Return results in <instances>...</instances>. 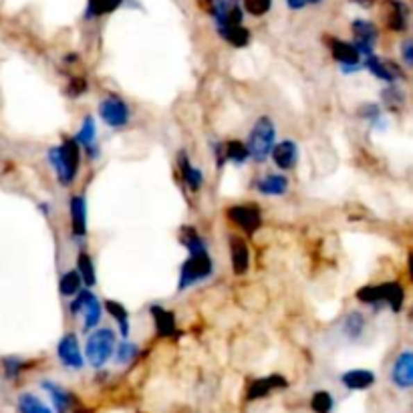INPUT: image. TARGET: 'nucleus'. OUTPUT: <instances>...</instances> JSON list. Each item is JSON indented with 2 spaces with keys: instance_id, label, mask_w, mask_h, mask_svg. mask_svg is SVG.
Listing matches in <instances>:
<instances>
[{
  "instance_id": "nucleus-1",
  "label": "nucleus",
  "mask_w": 413,
  "mask_h": 413,
  "mask_svg": "<svg viewBox=\"0 0 413 413\" xmlns=\"http://www.w3.org/2000/svg\"><path fill=\"white\" fill-rule=\"evenodd\" d=\"M180 242L186 246L187 260L180 270V290H186L202 280H208L214 272V262L210 258L206 242L194 226H184L180 234Z\"/></svg>"
},
{
  "instance_id": "nucleus-2",
  "label": "nucleus",
  "mask_w": 413,
  "mask_h": 413,
  "mask_svg": "<svg viewBox=\"0 0 413 413\" xmlns=\"http://www.w3.org/2000/svg\"><path fill=\"white\" fill-rule=\"evenodd\" d=\"M49 164L53 165L59 184L71 186L81 165V145L75 137H67L61 145L49 149Z\"/></svg>"
},
{
  "instance_id": "nucleus-3",
  "label": "nucleus",
  "mask_w": 413,
  "mask_h": 413,
  "mask_svg": "<svg viewBox=\"0 0 413 413\" xmlns=\"http://www.w3.org/2000/svg\"><path fill=\"white\" fill-rule=\"evenodd\" d=\"M274 140H276V127L272 124V119L270 117H258L256 124L252 125L246 144H244L250 160H254L256 164L267 162L272 147H274Z\"/></svg>"
},
{
  "instance_id": "nucleus-4",
  "label": "nucleus",
  "mask_w": 413,
  "mask_h": 413,
  "mask_svg": "<svg viewBox=\"0 0 413 413\" xmlns=\"http://www.w3.org/2000/svg\"><path fill=\"white\" fill-rule=\"evenodd\" d=\"M357 298L365 305H387L393 312H401L405 303V290L399 283L367 285L357 290Z\"/></svg>"
},
{
  "instance_id": "nucleus-5",
  "label": "nucleus",
  "mask_w": 413,
  "mask_h": 413,
  "mask_svg": "<svg viewBox=\"0 0 413 413\" xmlns=\"http://www.w3.org/2000/svg\"><path fill=\"white\" fill-rule=\"evenodd\" d=\"M115 351V332L111 329L93 330L85 345V357L91 367L101 369Z\"/></svg>"
},
{
  "instance_id": "nucleus-6",
  "label": "nucleus",
  "mask_w": 413,
  "mask_h": 413,
  "mask_svg": "<svg viewBox=\"0 0 413 413\" xmlns=\"http://www.w3.org/2000/svg\"><path fill=\"white\" fill-rule=\"evenodd\" d=\"M69 312L73 317L83 314V329L89 332L91 329H95L101 321V303L91 290L81 289L77 292L75 301L69 305Z\"/></svg>"
},
{
  "instance_id": "nucleus-7",
  "label": "nucleus",
  "mask_w": 413,
  "mask_h": 413,
  "mask_svg": "<svg viewBox=\"0 0 413 413\" xmlns=\"http://www.w3.org/2000/svg\"><path fill=\"white\" fill-rule=\"evenodd\" d=\"M99 115L111 129H121L131 119V109L124 99L115 93L107 95L99 103Z\"/></svg>"
},
{
  "instance_id": "nucleus-8",
  "label": "nucleus",
  "mask_w": 413,
  "mask_h": 413,
  "mask_svg": "<svg viewBox=\"0 0 413 413\" xmlns=\"http://www.w3.org/2000/svg\"><path fill=\"white\" fill-rule=\"evenodd\" d=\"M228 220L238 228H242L248 236L256 234L262 226V214L256 204H238V206L228 208Z\"/></svg>"
},
{
  "instance_id": "nucleus-9",
  "label": "nucleus",
  "mask_w": 413,
  "mask_h": 413,
  "mask_svg": "<svg viewBox=\"0 0 413 413\" xmlns=\"http://www.w3.org/2000/svg\"><path fill=\"white\" fill-rule=\"evenodd\" d=\"M353 47L357 49V53L361 57H369L375 51V42L379 37V31L371 21H363V19H357L353 21Z\"/></svg>"
},
{
  "instance_id": "nucleus-10",
  "label": "nucleus",
  "mask_w": 413,
  "mask_h": 413,
  "mask_svg": "<svg viewBox=\"0 0 413 413\" xmlns=\"http://www.w3.org/2000/svg\"><path fill=\"white\" fill-rule=\"evenodd\" d=\"M57 355L61 363L69 369H81L83 367V353L79 349V341L75 332H65L62 339L57 345Z\"/></svg>"
},
{
  "instance_id": "nucleus-11",
  "label": "nucleus",
  "mask_w": 413,
  "mask_h": 413,
  "mask_svg": "<svg viewBox=\"0 0 413 413\" xmlns=\"http://www.w3.org/2000/svg\"><path fill=\"white\" fill-rule=\"evenodd\" d=\"M363 67L371 73L373 77H377V79H381V81L385 83H395L397 79L403 77L399 65H395V62L389 61V59H379V57L369 55V57H365Z\"/></svg>"
},
{
  "instance_id": "nucleus-12",
  "label": "nucleus",
  "mask_w": 413,
  "mask_h": 413,
  "mask_svg": "<svg viewBox=\"0 0 413 413\" xmlns=\"http://www.w3.org/2000/svg\"><path fill=\"white\" fill-rule=\"evenodd\" d=\"M327 42H329V49L330 53H332V57H335V61L341 62L345 71H353V69L359 67L361 55H359L357 49L353 47V42L341 41V39H337V37L327 39Z\"/></svg>"
},
{
  "instance_id": "nucleus-13",
  "label": "nucleus",
  "mask_w": 413,
  "mask_h": 413,
  "mask_svg": "<svg viewBox=\"0 0 413 413\" xmlns=\"http://www.w3.org/2000/svg\"><path fill=\"white\" fill-rule=\"evenodd\" d=\"M391 381L401 387V389H410L413 385V353L403 351L393 363L391 367Z\"/></svg>"
},
{
  "instance_id": "nucleus-14",
  "label": "nucleus",
  "mask_w": 413,
  "mask_h": 413,
  "mask_svg": "<svg viewBox=\"0 0 413 413\" xmlns=\"http://www.w3.org/2000/svg\"><path fill=\"white\" fill-rule=\"evenodd\" d=\"M41 387L44 391L51 395L55 407L59 413H73L77 410V397L71 391H67L65 387H61L59 383H53V381H42Z\"/></svg>"
},
{
  "instance_id": "nucleus-15",
  "label": "nucleus",
  "mask_w": 413,
  "mask_h": 413,
  "mask_svg": "<svg viewBox=\"0 0 413 413\" xmlns=\"http://www.w3.org/2000/svg\"><path fill=\"white\" fill-rule=\"evenodd\" d=\"M270 155H272V162L276 164V167H280L283 171H290L298 164V147L292 140H285L278 145H274Z\"/></svg>"
},
{
  "instance_id": "nucleus-16",
  "label": "nucleus",
  "mask_w": 413,
  "mask_h": 413,
  "mask_svg": "<svg viewBox=\"0 0 413 413\" xmlns=\"http://www.w3.org/2000/svg\"><path fill=\"white\" fill-rule=\"evenodd\" d=\"M289 387V381L283 377V375H269V377H262V379H256L252 381V385L248 387V399L254 401V399H262L267 397L269 393H272L274 389H285Z\"/></svg>"
},
{
  "instance_id": "nucleus-17",
  "label": "nucleus",
  "mask_w": 413,
  "mask_h": 413,
  "mask_svg": "<svg viewBox=\"0 0 413 413\" xmlns=\"http://www.w3.org/2000/svg\"><path fill=\"white\" fill-rule=\"evenodd\" d=\"M69 212H71V230L75 238H85L87 236V202L83 196H73L69 202Z\"/></svg>"
},
{
  "instance_id": "nucleus-18",
  "label": "nucleus",
  "mask_w": 413,
  "mask_h": 413,
  "mask_svg": "<svg viewBox=\"0 0 413 413\" xmlns=\"http://www.w3.org/2000/svg\"><path fill=\"white\" fill-rule=\"evenodd\" d=\"M151 319H153V325L160 337H174L178 335V327H176V317L171 310L164 309L162 305H151Z\"/></svg>"
},
{
  "instance_id": "nucleus-19",
  "label": "nucleus",
  "mask_w": 413,
  "mask_h": 413,
  "mask_svg": "<svg viewBox=\"0 0 413 413\" xmlns=\"http://www.w3.org/2000/svg\"><path fill=\"white\" fill-rule=\"evenodd\" d=\"M230 260L234 274H244L250 267V250L238 236H230Z\"/></svg>"
},
{
  "instance_id": "nucleus-20",
  "label": "nucleus",
  "mask_w": 413,
  "mask_h": 413,
  "mask_svg": "<svg viewBox=\"0 0 413 413\" xmlns=\"http://www.w3.org/2000/svg\"><path fill=\"white\" fill-rule=\"evenodd\" d=\"M75 140H77V144L81 145V147L87 149V153L93 160H97V155H99V149H97V144H95V140H97V127H95V119L91 115H87L83 119L81 129L77 131Z\"/></svg>"
},
{
  "instance_id": "nucleus-21",
  "label": "nucleus",
  "mask_w": 413,
  "mask_h": 413,
  "mask_svg": "<svg viewBox=\"0 0 413 413\" xmlns=\"http://www.w3.org/2000/svg\"><path fill=\"white\" fill-rule=\"evenodd\" d=\"M256 189L264 196H283L289 189V178L285 174H264L256 182Z\"/></svg>"
},
{
  "instance_id": "nucleus-22",
  "label": "nucleus",
  "mask_w": 413,
  "mask_h": 413,
  "mask_svg": "<svg viewBox=\"0 0 413 413\" xmlns=\"http://www.w3.org/2000/svg\"><path fill=\"white\" fill-rule=\"evenodd\" d=\"M341 383L347 389L363 391V389H369L375 385V373L369 371V369H351V371L341 375Z\"/></svg>"
},
{
  "instance_id": "nucleus-23",
  "label": "nucleus",
  "mask_w": 413,
  "mask_h": 413,
  "mask_svg": "<svg viewBox=\"0 0 413 413\" xmlns=\"http://www.w3.org/2000/svg\"><path fill=\"white\" fill-rule=\"evenodd\" d=\"M387 26L389 31L393 33H403L407 28V21H410V8L399 2V0H393V2H387Z\"/></svg>"
},
{
  "instance_id": "nucleus-24",
  "label": "nucleus",
  "mask_w": 413,
  "mask_h": 413,
  "mask_svg": "<svg viewBox=\"0 0 413 413\" xmlns=\"http://www.w3.org/2000/svg\"><path fill=\"white\" fill-rule=\"evenodd\" d=\"M180 169H182V178L186 182V186L192 192H198L202 184H204V174L200 167H194L189 158L186 155V151H180Z\"/></svg>"
},
{
  "instance_id": "nucleus-25",
  "label": "nucleus",
  "mask_w": 413,
  "mask_h": 413,
  "mask_svg": "<svg viewBox=\"0 0 413 413\" xmlns=\"http://www.w3.org/2000/svg\"><path fill=\"white\" fill-rule=\"evenodd\" d=\"M365 327H367L365 314H363V312H359V310H351V312L343 319V325H341L343 335H345L347 339H351V341L361 339V337H363V332H365Z\"/></svg>"
},
{
  "instance_id": "nucleus-26",
  "label": "nucleus",
  "mask_w": 413,
  "mask_h": 413,
  "mask_svg": "<svg viewBox=\"0 0 413 413\" xmlns=\"http://www.w3.org/2000/svg\"><path fill=\"white\" fill-rule=\"evenodd\" d=\"M218 33L222 35V39L228 41L232 47H238V49H242V47H246L248 42H250V33H248L246 26H242V24H228V26H220L218 28Z\"/></svg>"
},
{
  "instance_id": "nucleus-27",
  "label": "nucleus",
  "mask_w": 413,
  "mask_h": 413,
  "mask_svg": "<svg viewBox=\"0 0 413 413\" xmlns=\"http://www.w3.org/2000/svg\"><path fill=\"white\" fill-rule=\"evenodd\" d=\"M124 4V0H87L85 19H97L103 15H111Z\"/></svg>"
},
{
  "instance_id": "nucleus-28",
  "label": "nucleus",
  "mask_w": 413,
  "mask_h": 413,
  "mask_svg": "<svg viewBox=\"0 0 413 413\" xmlns=\"http://www.w3.org/2000/svg\"><path fill=\"white\" fill-rule=\"evenodd\" d=\"M224 160L236 165H244L250 160L246 145L238 140H230L224 144Z\"/></svg>"
},
{
  "instance_id": "nucleus-29",
  "label": "nucleus",
  "mask_w": 413,
  "mask_h": 413,
  "mask_svg": "<svg viewBox=\"0 0 413 413\" xmlns=\"http://www.w3.org/2000/svg\"><path fill=\"white\" fill-rule=\"evenodd\" d=\"M77 272H79L83 285H85L87 289L95 287V283H97L95 264H93V260H91V256H89L87 252H81V254H79V260H77Z\"/></svg>"
},
{
  "instance_id": "nucleus-30",
  "label": "nucleus",
  "mask_w": 413,
  "mask_h": 413,
  "mask_svg": "<svg viewBox=\"0 0 413 413\" xmlns=\"http://www.w3.org/2000/svg\"><path fill=\"white\" fill-rule=\"evenodd\" d=\"M105 309L117 321L119 332H121V337L125 339L129 335V312H127V309H125L121 303H117V301H105Z\"/></svg>"
},
{
  "instance_id": "nucleus-31",
  "label": "nucleus",
  "mask_w": 413,
  "mask_h": 413,
  "mask_svg": "<svg viewBox=\"0 0 413 413\" xmlns=\"http://www.w3.org/2000/svg\"><path fill=\"white\" fill-rule=\"evenodd\" d=\"M83 287V280L81 276H79V272L73 269V270H67L65 274L61 276V283H59V290H61V294L65 296H75Z\"/></svg>"
},
{
  "instance_id": "nucleus-32",
  "label": "nucleus",
  "mask_w": 413,
  "mask_h": 413,
  "mask_svg": "<svg viewBox=\"0 0 413 413\" xmlns=\"http://www.w3.org/2000/svg\"><path fill=\"white\" fill-rule=\"evenodd\" d=\"M19 412L21 413H53L37 395L33 393H22L19 397Z\"/></svg>"
},
{
  "instance_id": "nucleus-33",
  "label": "nucleus",
  "mask_w": 413,
  "mask_h": 413,
  "mask_svg": "<svg viewBox=\"0 0 413 413\" xmlns=\"http://www.w3.org/2000/svg\"><path fill=\"white\" fill-rule=\"evenodd\" d=\"M28 361H24L21 357H4L2 359V369H4V377L6 379H19V375H21L24 369H28Z\"/></svg>"
},
{
  "instance_id": "nucleus-34",
  "label": "nucleus",
  "mask_w": 413,
  "mask_h": 413,
  "mask_svg": "<svg viewBox=\"0 0 413 413\" xmlns=\"http://www.w3.org/2000/svg\"><path fill=\"white\" fill-rule=\"evenodd\" d=\"M310 407L314 413H330L335 407V399L329 391H317L310 397Z\"/></svg>"
},
{
  "instance_id": "nucleus-35",
  "label": "nucleus",
  "mask_w": 413,
  "mask_h": 413,
  "mask_svg": "<svg viewBox=\"0 0 413 413\" xmlns=\"http://www.w3.org/2000/svg\"><path fill=\"white\" fill-rule=\"evenodd\" d=\"M381 99H383V105H385L389 111H397V109H401L403 103H405V97H403V93H401L397 87H387V89H383V91H381Z\"/></svg>"
},
{
  "instance_id": "nucleus-36",
  "label": "nucleus",
  "mask_w": 413,
  "mask_h": 413,
  "mask_svg": "<svg viewBox=\"0 0 413 413\" xmlns=\"http://www.w3.org/2000/svg\"><path fill=\"white\" fill-rule=\"evenodd\" d=\"M359 115L365 119V121H369V124H373V127H381L379 124H385L383 119H381V107L375 103H367V105H361L359 107ZM383 129V127H381Z\"/></svg>"
},
{
  "instance_id": "nucleus-37",
  "label": "nucleus",
  "mask_w": 413,
  "mask_h": 413,
  "mask_svg": "<svg viewBox=\"0 0 413 413\" xmlns=\"http://www.w3.org/2000/svg\"><path fill=\"white\" fill-rule=\"evenodd\" d=\"M115 353V361L119 363V365H127V363H131L137 355H140V349L133 345V343H121L119 347H117V351Z\"/></svg>"
},
{
  "instance_id": "nucleus-38",
  "label": "nucleus",
  "mask_w": 413,
  "mask_h": 413,
  "mask_svg": "<svg viewBox=\"0 0 413 413\" xmlns=\"http://www.w3.org/2000/svg\"><path fill=\"white\" fill-rule=\"evenodd\" d=\"M244 10L252 17H264L272 8V0H242Z\"/></svg>"
},
{
  "instance_id": "nucleus-39",
  "label": "nucleus",
  "mask_w": 413,
  "mask_h": 413,
  "mask_svg": "<svg viewBox=\"0 0 413 413\" xmlns=\"http://www.w3.org/2000/svg\"><path fill=\"white\" fill-rule=\"evenodd\" d=\"M87 91V81L81 79V77H75V79H71L69 83V87H67V93L71 95V97H79Z\"/></svg>"
},
{
  "instance_id": "nucleus-40",
  "label": "nucleus",
  "mask_w": 413,
  "mask_h": 413,
  "mask_svg": "<svg viewBox=\"0 0 413 413\" xmlns=\"http://www.w3.org/2000/svg\"><path fill=\"white\" fill-rule=\"evenodd\" d=\"M401 53H403V61L405 65H413V42L412 41H405L403 42V47H401Z\"/></svg>"
},
{
  "instance_id": "nucleus-41",
  "label": "nucleus",
  "mask_w": 413,
  "mask_h": 413,
  "mask_svg": "<svg viewBox=\"0 0 413 413\" xmlns=\"http://www.w3.org/2000/svg\"><path fill=\"white\" fill-rule=\"evenodd\" d=\"M287 4H289L292 10H301V8H305V6H307V2H305V0H287Z\"/></svg>"
},
{
  "instance_id": "nucleus-42",
  "label": "nucleus",
  "mask_w": 413,
  "mask_h": 413,
  "mask_svg": "<svg viewBox=\"0 0 413 413\" xmlns=\"http://www.w3.org/2000/svg\"><path fill=\"white\" fill-rule=\"evenodd\" d=\"M355 4H359L361 8H371L373 4H375V0H353Z\"/></svg>"
},
{
  "instance_id": "nucleus-43",
  "label": "nucleus",
  "mask_w": 413,
  "mask_h": 413,
  "mask_svg": "<svg viewBox=\"0 0 413 413\" xmlns=\"http://www.w3.org/2000/svg\"><path fill=\"white\" fill-rule=\"evenodd\" d=\"M73 413H89V412H83V410H79V407H77V410H75Z\"/></svg>"
}]
</instances>
